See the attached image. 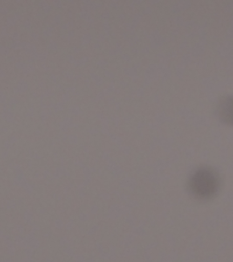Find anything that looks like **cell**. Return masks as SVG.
<instances>
[{
	"mask_svg": "<svg viewBox=\"0 0 233 262\" xmlns=\"http://www.w3.org/2000/svg\"><path fill=\"white\" fill-rule=\"evenodd\" d=\"M193 186L197 194L207 196L211 194L216 188V179L211 172L202 169L193 177Z\"/></svg>",
	"mask_w": 233,
	"mask_h": 262,
	"instance_id": "1",
	"label": "cell"
},
{
	"mask_svg": "<svg viewBox=\"0 0 233 262\" xmlns=\"http://www.w3.org/2000/svg\"><path fill=\"white\" fill-rule=\"evenodd\" d=\"M218 112L220 118L225 122L233 124V97H229L221 100L219 104Z\"/></svg>",
	"mask_w": 233,
	"mask_h": 262,
	"instance_id": "2",
	"label": "cell"
}]
</instances>
